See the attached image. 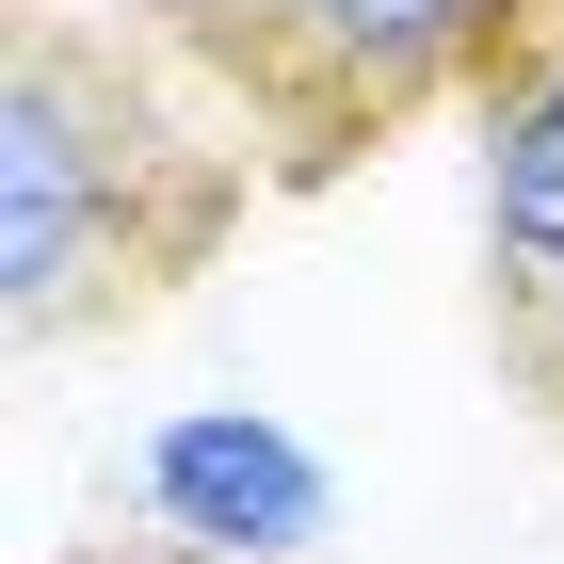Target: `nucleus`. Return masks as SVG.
I'll return each instance as SVG.
<instances>
[{
    "label": "nucleus",
    "instance_id": "obj_3",
    "mask_svg": "<svg viewBox=\"0 0 564 564\" xmlns=\"http://www.w3.org/2000/svg\"><path fill=\"white\" fill-rule=\"evenodd\" d=\"M145 549L162 564H306L323 532H339V484H323V452H306L274 403H194V420L145 435Z\"/></svg>",
    "mask_w": 564,
    "mask_h": 564
},
{
    "label": "nucleus",
    "instance_id": "obj_1",
    "mask_svg": "<svg viewBox=\"0 0 564 564\" xmlns=\"http://www.w3.org/2000/svg\"><path fill=\"white\" fill-rule=\"evenodd\" d=\"M242 226V145L194 113V65L82 0L0 17V323L17 355L130 323Z\"/></svg>",
    "mask_w": 564,
    "mask_h": 564
},
{
    "label": "nucleus",
    "instance_id": "obj_2",
    "mask_svg": "<svg viewBox=\"0 0 564 564\" xmlns=\"http://www.w3.org/2000/svg\"><path fill=\"white\" fill-rule=\"evenodd\" d=\"M549 33H564V0H291L274 48L226 97H242L291 162H339V145H388V130H420V113H452V97L484 113Z\"/></svg>",
    "mask_w": 564,
    "mask_h": 564
},
{
    "label": "nucleus",
    "instance_id": "obj_4",
    "mask_svg": "<svg viewBox=\"0 0 564 564\" xmlns=\"http://www.w3.org/2000/svg\"><path fill=\"white\" fill-rule=\"evenodd\" d=\"M468 194H484V291L517 306V339L564 355V33L468 113Z\"/></svg>",
    "mask_w": 564,
    "mask_h": 564
},
{
    "label": "nucleus",
    "instance_id": "obj_5",
    "mask_svg": "<svg viewBox=\"0 0 564 564\" xmlns=\"http://www.w3.org/2000/svg\"><path fill=\"white\" fill-rule=\"evenodd\" d=\"M97 17H113V33H145V48H177L194 82H242V65L274 48V17H291V0H97Z\"/></svg>",
    "mask_w": 564,
    "mask_h": 564
}]
</instances>
